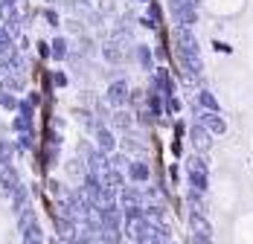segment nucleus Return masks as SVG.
I'll return each mask as SVG.
<instances>
[{"instance_id":"nucleus-6","label":"nucleus","mask_w":253,"mask_h":244,"mask_svg":"<svg viewBox=\"0 0 253 244\" xmlns=\"http://www.w3.org/2000/svg\"><path fill=\"white\" fill-rule=\"evenodd\" d=\"M96 146H99L102 154H111L114 146H117V140H114V134L108 128H96Z\"/></svg>"},{"instance_id":"nucleus-4","label":"nucleus","mask_w":253,"mask_h":244,"mask_svg":"<svg viewBox=\"0 0 253 244\" xmlns=\"http://www.w3.org/2000/svg\"><path fill=\"white\" fill-rule=\"evenodd\" d=\"M149 163H143V160H134V163H128V177L134 180V183H146L149 180Z\"/></svg>"},{"instance_id":"nucleus-25","label":"nucleus","mask_w":253,"mask_h":244,"mask_svg":"<svg viewBox=\"0 0 253 244\" xmlns=\"http://www.w3.org/2000/svg\"><path fill=\"white\" fill-rule=\"evenodd\" d=\"M117 125H120V128H128V125H131L128 114H117Z\"/></svg>"},{"instance_id":"nucleus-2","label":"nucleus","mask_w":253,"mask_h":244,"mask_svg":"<svg viewBox=\"0 0 253 244\" xmlns=\"http://www.w3.org/2000/svg\"><path fill=\"white\" fill-rule=\"evenodd\" d=\"M55 233H58V239H64V242H73V239H76V224H73V218L55 215Z\"/></svg>"},{"instance_id":"nucleus-9","label":"nucleus","mask_w":253,"mask_h":244,"mask_svg":"<svg viewBox=\"0 0 253 244\" xmlns=\"http://www.w3.org/2000/svg\"><path fill=\"white\" fill-rule=\"evenodd\" d=\"M21 239H24V244H44V233L38 224H32V227L21 230Z\"/></svg>"},{"instance_id":"nucleus-17","label":"nucleus","mask_w":253,"mask_h":244,"mask_svg":"<svg viewBox=\"0 0 253 244\" xmlns=\"http://www.w3.org/2000/svg\"><path fill=\"white\" fill-rule=\"evenodd\" d=\"M204 122H207V128H210L212 134H221V131H224V120L215 117V114H204Z\"/></svg>"},{"instance_id":"nucleus-21","label":"nucleus","mask_w":253,"mask_h":244,"mask_svg":"<svg viewBox=\"0 0 253 244\" xmlns=\"http://www.w3.org/2000/svg\"><path fill=\"white\" fill-rule=\"evenodd\" d=\"M41 15H44V21H47V26H58V12H55V9H50V6H47V9H44Z\"/></svg>"},{"instance_id":"nucleus-26","label":"nucleus","mask_w":253,"mask_h":244,"mask_svg":"<svg viewBox=\"0 0 253 244\" xmlns=\"http://www.w3.org/2000/svg\"><path fill=\"white\" fill-rule=\"evenodd\" d=\"M111 166H117V169L126 166V157H123V154H114V157H111Z\"/></svg>"},{"instance_id":"nucleus-5","label":"nucleus","mask_w":253,"mask_h":244,"mask_svg":"<svg viewBox=\"0 0 253 244\" xmlns=\"http://www.w3.org/2000/svg\"><path fill=\"white\" fill-rule=\"evenodd\" d=\"M21 151L15 143H9V140H0V166H15V157H18Z\"/></svg>"},{"instance_id":"nucleus-12","label":"nucleus","mask_w":253,"mask_h":244,"mask_svg":"<svg viewBox=\"0 0 253 244\" xmlns=\"http://www.w3.org/2000/svg\"><path fill=\"white\" fill-rule=\"evenodd\" d=\"M120 201H123V209H128V206H140V192H137L134 186H126L123 195H120Z\"/></svg>"},{"instance_id":"nucleus-11","label":"nucleus","mask_w":253,"mask_h":244,"mask_svg":"<svg viewBox=\"0 0 253 244\" xmlns=\"http://www.w3.org/2000/svg\"><path fill=\"white\" fill-rule=\"evenodd\" d=\"M32 224H38V215H35L32 206H24V209L18 212V230H26V227H32Z\"/></svg>"},{"instance_id":"nucleus-24","label":"nucleus","mask_w":253,"mask_h":244,"mask_svg":"<svg viewBox=\"0 0 253 244\" xmlns=\"http://www.w3.org/2000/svg\"><path fill=\"white\" fill-rule=\"evenodd\" d=\"M198 99H201V105H204V108H210V111H215V108H218V105H215V99L210 96V93H201Z\"/></svg>"},{"instance_id":"nucleus-10","label":"nucleus","mask_w":253,"mask_h":244,"mask_svg":"<svg viewBox=\"0 0 253 244\" xmlns=\"http://www.w3.org/2000/svg\"><path fill=\"white\" fill-rule=\"evenodd\" d=\"M3 90H12V93L24 90V76L21 73H6L3 76Z\"/></svg>"},{"instance_id":"nucleus-16","label":"nucleus","mask_w":253,"mask_h":244,"mask_svg":"<svg viewBox=\"0 0 253 244\" xmlns=\"http://www.w3.org/2000/svg\"><path fill=\"white\" fill-rule=\"evenodd\" d=\"M12 128H15L18 134H26V131H32V117H26V114H18V117L12 120Z\"/></svg>"},{"instance_id":"nucleus-15","label":"nucleus","mask_w":253,"mask_h":244,"mask_svg":"<svg viewBox=\"0 0 253 244\" xmlns=\"http://www.w3.org/2000/svg\"><path fill=\"white\" fill-rule=\"evenodd\" d=\"M52 47V58H58V61H64V58H67V52H70V44H67V38H55V41H52L50 44Z\"/></svg>"},{"instance_id":"nucleus-23","label":"nucleus","mask_w":253,"mask_h":244,"mask_svg":"<svg viewBox=\"0 0 253 244\" xmlns=\"http://www.w3.org/2000/svg\"><path fill=\"white\" fill-rule=\"evenodd\" d=\"M137 58H140V64H143V67H152V55H149V49H146V47L137 49Z\"/></svg>"},{"instance_id":"nucleus-1","label":"nucleus","mask_w":253,"mask_h":244,"mask_svg":"<svg viewBox=\"0 0 253 244\" xmlns=\"http://www.w3.org/2000/svg\"><path fill=\"white\" fill-rule=\"evenodd\" d=\"M18 186H21V174L15 171V166H0V189L6 195H12Z\"/></svg>"},{"instance_id":"nucleus-20","label":"nucleus","mask_w":253,"mask_h":244,"mask_svg":"<svg viewBox=\"0 0 253 244\" xmlns=\"http://www.w3.org/2000/svg\"><path fill=\"white\" fill-rule=\"evenodd\" d=\"M35 47H38V58H41V61H47V58H52V47L47 44V41H38Z\"/></svg>"},{"instance_id":"nucleus-19","label":"nucleus","mask_w":253,"mask_h":244,"mask_svg":"<svg viewBox=\"0 0 253 244\" xmlns=\"http://www.w3.org/2000/svg\"><path fill=\"white\" fill-rule=\"evenodd\" d=\"M192 143L198 148H210V134L204 128H192Z\"/></svg>"},{"instance_id":"nucleus-27","label":"nucleus","mask_w":253,"mask_h":244,"mask_svg":"<svg viewBox=\"0 0 253 244\" xmlns=\"http://www.w3.org/2000/svg\"><path fill=\"white\" fill-rule=\"evenodd\" d=\"M29 102H32V105H35V108H38V105H41V93H38V90H32V93H29Z\"/></svg>"},{"instance_id":"nucleus-3","label":"nucleus","mask_w":253,"mask_h":244,"mask_svg":"<svg viewBox=\"0 0 253 244\" xmlns=\"http://www.w3.org/2000/svg\"><path fill=\"white\" fill-rule=\"evenodd\" d=\"M108 102H111V105H117V108H120V105H126V102H128V84H126V81H114V84L108 87Z\"/></svg>"},{"instance_id":"nucleus-7","label":"nucleus","mask_w":253,"mask_h":244,"mask_svg":"<svg viewBox=\"0 0 253 244\" xmlns=\"http://www.w3.org/2000/svg\"><path fill=\"white\" fill-rule=\"evenodd\" d=\"M189 227H192L195 236H207V239H210V233H212V230H210V221L204 218L201 212H192V215H189Z\"/></svg>"},{"instance_id":"nucleus-8","label":"nucleus","mask_w":253,"mask_h":244,"mask_svg":"<svg viewBox=\"0 0 253 244\" xmlns=\"http://www.w3.org/2000/svg\"><path fill=\"white\" fill-rule=\"evenodd\" d=\"M24 206H29V189L21 183V186L12 192V209H15V212H21Z\"/></svg>"},{"instance_id":"nucleus-13","label":"nucleus","mask_w":253,"mask_h":244,"mask_svg":"<svg viewBox=\"0 0 253 244\" xmlns=\"http://www.w3.org/2000/svg\"><path fill=\"white\" fill-rule=\"evenodd\" d=\"M15 146H18V151H21V154H24V151H32V148H35V131H26V134H18Z\"/></svg>"},{"instance_id":"nucleus-14","label":"nucleus","mask_w":253,"mask_h":244,"mask_svg":"<svg viewBox=\"0 0 253 244\" xmlns=\"http://www.w3.org/2000/svg\"><path fill=\"white\" fill-rule=\"evenodd\" d=\"M18 105H21V99L15 96L12 90H0V108L3 111H18Z\"/></svg>"},{"instance_id":"nucleus-18","label":"nucleus","mask_w":253,"mask_h":244,"mask_svg":"<svg viewBox=\"0 0 253 244\" xmlns=\"http://www.w3.org/2000/svg\"><path fill=\"white\" fill-rule=\"evenodd\" d=\"M12 47H15V38H12V32L6 29V24H0V49H3V52H9Z\"/></svg>"},{"instance_id":"nucleus-22","label":"nucleus","mask_w":253,"mask_h":244,"mask_svg":"<svg viewBox=\"0 0 253 244\" xmlns=\"http://www.w3.org/2000/svg\"><path fill=\"white\" fill-rule=\"evenodd\" d=\"M50 79H52V84H55V87H67V73H61V70H55V73H52Z\"/></svg>"}]
</instances>
